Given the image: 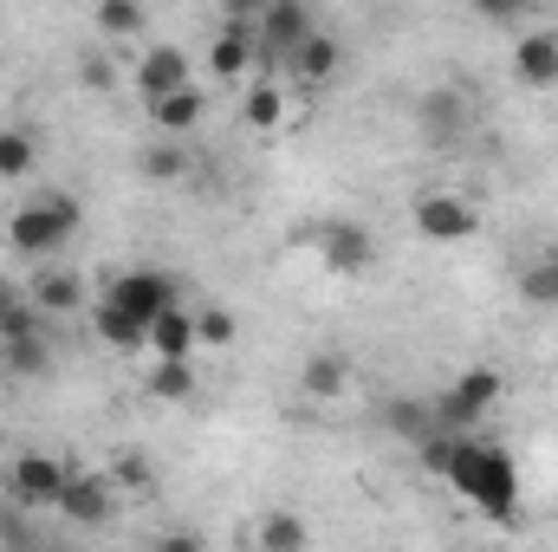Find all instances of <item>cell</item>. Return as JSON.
Here are the masks:
<instances>
[{
  "mask_svg": "<svg viewBox=\"0 0 558 552\" xmlns=\"http://www.w3.org/2000/svg\"><path fill=\"white\" fill-rule=\"evenodd\" d=\"M448 488H454L468 507H481L494 527H513V520H520V468H513V455H507L500 442H487V435H461L454 468H448Z\"/></svg>",
  "mask_w": 558,
  "mask_h": 552,
  "instance_id": "6da1fadb",
  "label": "cell"
},
{
  "mask_svg": "<svg viewBox=\"0 0 558 552\" xmlns=\"http://www.w3.org/2000/svg\"><path fill=\"white\" fill-rule=\"evenodd\" d=\"M78 235V202L72 195H39V202H20L13 215H7V248L20 254V261H52V254H65V241Z\"/></svg>",
  "mask_w": 558,
  "mask_h": 552,
  "instance_id": "7a4b0ae2",
  "label": "cell"
},
{
  "mask_svg": "<svg viewBox=\"0 0 558 552\" xmlns=\"http://www.w3.org/2000/svg\"><path fill=\"white\" fill-rule=\"evenodd\" d=\"M500 397H507V377H500L494 364H468L448 391L428 397V410H435V429H441V435H474L487 416L500 410Z\"/></svg>",
  "mask_w": 558,
  "mask_h": 552,
  "instance_id": "3957f363",
  "label": "cell"
},
{
  "mask_svg": "<svg viewBox=\"0 0 558 552\" xmlns=\"http://www.w3.org/2000/svg\"><path fill=\"white\" fill-rule=\"evenodd\" d=\"M65 475H72V461H65V455L20 448V455L0 468V488H7V501H13L20 514H46V507H59V494H65Z\"/></svg>",
  "mask_w": 558,
  "mask_h": 552,
  "instance_id": "277c9868",
  "label": "cell"
},
{
  "mask_svg": "<svg viewBox=\"0 0 558 552\" xmlns=\"http://www.w3.org/2000/svg\"><path fill=\"white\" fill-rule=\"evenodd\" d=\"M175 299H182V292H175V279H169V274H149V267H137V274L111 279V292H105L98 305H111L131 332H143V345H149V325H156Z\"/></svg>",
  "mask_w": 558,
  "mask_h": 552,
  "instance_id": "5b68a950",
  "label": "cell"
},
{
  "mask_svg": "<svg viewBox=\"0 0 558 552\" xmlns=\"http://www.w3.org/2000/svg\"><path fill=\"white\" fill-rule=\"evenodd\" d=\"M410 221H416L422 241H435V248L481 235V208H474L461 189H422L416 202H410Z\"/></svg>",
  "mask_w": 558,
  "mask_h": 552,
  "instance_id": "8992f818",
  "label": "cell"
},
{
  "mask_svg": "<svg viewBox=\"0 0 558 552\" xmlns=\"http://www.w3.org/2000/svg\"><path fill=\"white\" fill-rule=\"evenodd\" d=\"M20 299H26L39 319H78V312H92V305H98V299H92V286H85V274H78L72 261H46V267H33Z\"/></svg>",
  "mask_w": 558,
  "mask_h": 552,
  "instance_id": "52a82bcc",
  "label": "cell"
},
{
  "mask_svg": "<svg viewBox=\"0 0 558 552\" xmlns=\"http://www.w3.org/2000/svg\"><path fill=\"white\" fill-rule=\"evenodd\" d=\"M312 33H318V20H312L305 0H267V7H260V26H254V39H260V72H286V59H292Z\"/></svg>",
  "mask_w": 558,
  "mask_h": 552,
  "instance_id": "ba28073f",
  "label": "cell"
},
{
  "mask_svg": "<svg viewBox=\"0 0 558 552\" xmlns=\"http://www.w3.org/2000/svg\"><path fill=\"white\" fill-rule=\"evenodd\" d=\"M202 65H208L215 85L254 79V72H260V39H254V26H247V20H221L215 39H208V52H202Z\"/></svg>",
  "mask_w": 558,
  "mask_h": 552,
  "instance_id": "9c48e42d",
  "label": "cell"
},
{
  "mask_svg": "<svg viewBox=\"0 0 558 552\" xmlns=\"http://www.w3.org/2000/svg\"><path fill=\"white\" fill-rule=\"evenodd\" d=\"M312 248H318V261H325L331 274H371V261H377L371 228H364V221H351V215L318 221V228H312Z\"/></svg>",
  "mask_w": 558,
  "mask_h": 552,
  "instance_id": "30bf717a",
  "label": "cell"
},
{
  "mask_svg": "<svg viewBox=\"0 0 558 552\" xmlns=\"http://www.w3.org/2000/svg\"><path fill=\"white\" fill-rule=\"evenodd\" d=\"M182 85H195V59L182 46H143L137 59H131V92H137L143 105L175 98Z\"/></svg>",
  "mask_w": 558,
  "mask_h": 552,
  "instance_id": "8fae6325",
  "label": "cell"
},
{
  "mask_svg": "<svg viewBox=\"0 0 558 552\" xmlns=\"http://www.w3.org/2000/svg\"><path fill=\"white\" fill-rule=\"evenodd\" d=\"M59 520H72V527H105L111 514H118V488L105 481V468H78L72 461V475H65V494H59V507H52Z\"/></svg>",
  "mask_w": 558,
  "mask_h": 552,
  "instance_id": "7c38bea8",
  "label": "cell"
},
{
  "mask_svg": "<svg viewBox=\"0 0 558 552\" xmlns=\"http://www.w3.org/2000/svg\"><path fill=\"white\" fill-rule=\"evenodd\" d=\"M292 111H299V92H292L279 72H254V79H247V92H241V124H247V131L274 137V131L292 124Z\"/></svg>",
  "mask_w": 558,
  "mask_h": 552,
  "instance_id": "4fadbf2b",
  "label": "cell"
},
{
  "mask_svg": "<svg viewBox=\"0 0 558 552\" xmlns=\"http://www.w3.org/2000/svg\"><path fill=\"white\" fill-rule=\"evenodd\" d=\"M513 79L526 92H553L558 85V26H546V20L520 26V39H513Z\"/></svg>",
  "mask_w": 558,
  "mask_h": 552,
  "instance_id": "5bb4252c",
  "label": "cell"
},
{
  "mask_svg": "<svg viewBox=\"0 0 558 552\" xmlns=\"http://www.w3.org/2000/svg\"><path fill=\"white\" fill-rule=\"evenodd\" d=\"M143 358H162V364H195V358H202V351H195V305H189V299H175V305L149 325Z\"/></svg>",
  "mask_w": 558,
  "mask_h": 552,
  "instance_id": "9a60e30c",
  "label": "cell"
},
{
  "mask_svg": "<svg viewBox=\"0 0 558 552\" xmlns=\"http://www.w3.org/2000/svg\"><path fill=\"white\" fill-rule=\"evenodd\" d=\"M247 552H312V520L299 507H267L247 527Z\"/></svg>",
  "mask_w": 558,
  "mask_h": 552,
  "instance_id": "2e32d148",
  "label": "cell"
},
{
  "mask_svg": "<svg viewBox=\"0 0 558 552\" xmlns=\"http://www.w3.org/2000/svg\"><path fill=\"white\" fill-rule=\"evenodd\" d=\"M143 118L156 124V137H175V143H182L195 124H202V118H208V92H202V85H182L175 98H156V105H143Z\"/></svg>",
  "mask_w": 558,
  "mask_h": 552,
  "instance_id": "e0dca14e",
  "label": "cell"
},
{
  "mask_svg": "<svg viewBox=\"0 0 558 552\" xmlns=\"http://www.w3.org/2000/svg\"><path fill=\"white\" fill-rule=\"evenodd\" d=\"M299 391H305L312 404H338V397L351 391V358H344V351H312V358L299 364Z\"/></svg>",
  "mask_w": 558,
  "mask_h": 552,
  "instance_id": "ac0fdd59",
  "label": "cell"
},
{
  "mask_svg": "<svg viewBox=\"0 0 558 552\" xmlns=\"http://www.w3.org/2000/svg\"><path fill=\"white\" fill-rule=\"evenodd\" d=\"M105 481L118 488V501H149L156 494V461L143 448H111L105 455Z\"/></svg>",
  "mask_w": 558,
  "mask_h": 552,
  "instance_id": "d6986e66",
  "label": "cell"
},
{
  "mask_svg": "<svg viewBox=\"0 0 558 552\" xmlns=\"http://www.w3.org/2000/svg\"><path fill=\"white\" fill-rule=\"evenodd\" d=\"M338 59H344V46L331 39V33H312L292 59H286V72H292V85H305V92H318L331 72H338Z\"/></svg>",
  "mask_w": 558,
  "mask_h": 552,
  "instance_id": "ffe728a7",
  "label": "cell"
},
{
  "mask_svg": "<svg viewBox=\"0 0 558 552\" xmlns=\"http://www.w3.org/2000/svg\"><path fill=\"white\" fill-rule=\"evenodd\" d=\"M195 391H202L195 364H162V358L143 364V397L149 404H195Z\"/></svg>",
  "mask_w": 558,
  "mask_h": 552,
  "instance_id": "44dd1931",
  "label": "cell"
},
{
  "mask_svg": "<svg viewBox=\"0 0 558 552\" xmlns=\"http://www.w3.org/2000/svg\"><path fill=\"white\" fill-rule=\"evenodd\" d=\"M137 169L149 182H189V176H195V149L175 143V137H156V143L137 149Z\"/></svg>",
  "mask_w": 558,
  "mask_h": 552,
  "instance_id": "7402d4cb",
  "label": "cell"
},
{
  "mask_svg": "<svg viewBox=\"0 0 558 552\" xmlns=\"http://www.w3.org/2000/svg\"><path fill=\"white\" fill-rule=\"evenodd\" d=\"M92 26L111 39V52L118 46H131V39H143V26H149V7H137V0H105L98 13H92Z\"/></svg>",
  "mask_w": 558,
  "mask_h": 552,
  "instance_id": "603a6c76",
  "label": "cell"
},
{
  "mask_svg": "<svg viewBox=\"0 0 558 552\" xmlns=\"http://www.w3.org/2000/svg\"><path fill=\"white\" fill-rule=\"evenodd\" d=\"M520 299L539 305V312H558V248L533 254V261L520 267Z\"/></svg>",
  "mask_w": 558,
  "mask_h": 552,
  "instance_id": "cb8c5ba5",
  "label": "cell"
},
{
  "mask_svg": "<svg viewBox=\"0 0 558 552\" xmlns=\"http://www.w3.org/2000/svg\"><path fill=\"white\" fill-rule=\"evenodd\" d=\"M241 319L228 305H195V351H234Z\"/></svg>",
  "mask_w": 558,
  "mask_h": 552,
  "instance_id": "d4e9b609",
  "label": "cell"
},
{
  "mask_svg": "<svg viewBox=\"0 0 558 552\" xmlns=\"http://www.w3.org/2000/svg\"><path fill=\"white\" fill-rule=\"evenodd\" d=\"M33 163H39V137L20 131V124H0V182L33 176Z\"/></svg>",
  "mask_w": 558,
  "mask_h": 552,
  "instance_id": "484cf974",
  "label": "cell"
},
{
  "mask_svg": "<svg viewBox=\"0 0 558 552\" xmlns=\"http://www.w3.org/2000/svg\"><path fill=\"white\" fill-rule=\"evenodd\" d=\"M384 422H390L397 435H410V442H428V435H435L428 397H390V404H384Z\"/></svg>",
  "mask_w": 558,
  "mask_h": 552,
  "instance_id": "4316f807",
  "label": "cell"
},
{
  "mask_svg": "<svg viewBox=\"0 0 558 552\" xmlns=\"http://www.w3.org/2000/svg\"><path fill=\"white\" fill-rule=\"evenodd\" d=\"M0 364H7L13 377H46V371H52V345H46V332H39V338H13V345H0Z\"/></svg>",
  "mask_w": 558,
  "mask_h": 552,
  "instance_id": "83f0119b",
  "label": "cell"
},
{
  "mask_svg": "<svg viewBox=\"0 0 558 552\" xmlns=\"http://www.w3.org/2000/svg\"><path fill=\"white\" fill-rule=\"evenodd\" d=\"M78 85H85V92H111V85H124V52H111V46L78 52Z\"/></svg>",
  "mask_w": 558,
  "mask_h": 552,
  "instance_id": "f1b7e54d",
  "label": "cell"
},
{
  "mask_svg": "<svg viewBox=\"0 0 558 552\" xmlns=\"http://www.w3.org/2000/svg\"><path fill=\"white\" fill-rule=\"evenodd\" d=\"M46 332V319L26 305V299H13L7 312H0V345H13V338H39Z\"/></svg>",
  "mask_w": 558,
  "mask_h": 552,
  "instance_id": "f546056e",
  "label": "cell"
},
{
  "mask_svg": "<svg viewBox=\"0 0 558 552\" xmlns=\"http://www.w3.org/2000/svg\"><path fill=\"white\" fill-rule=\"evenodd\" d=\"M454 448H461V435H428V442H416V455H422V468L435 475V481H448V468H454Z\"/></svg>",
  "mask_w": 558,
  "mask_h": 552,
  "instance_id": "4dcf8cb0",
  "label": "cell"
},
{
  "mask_svg": "<svg viewBox=\"0 0 558 552\" xmlns=\"http://www.w3.org/2000/svg\"><path fill=\"white\" fill-rule=\"evenodd\" d=\"M156 552H208V540H202L195 527H169V533L156 540Z\"/></svg>",
  "mask_w": 558,
  "mask_h": 552,
  "instance_id": "1f68e13d",
  "label": "cell"
},
{
  "mask_svg": "<svg viewBox=\"0 0 558 552\" xmlns=\"http://www.w3.org/2000/svg\"><path fill=\"white\" fill-rule=\"evenodd\" d=\"M13 299H20V292H13V286H7V279H0V312H7V305H13Z\"/></svg>",
  "mask_w": 558,
  "mask_h": 552,
  "instance_id": "d6a6232c",
  "label": "cell"
},
{
  "mask_svg": "<svg viewBox=\"0 0 558 552\" xmlns=\"http://www.w3.org/2000/svg\"><path fill=\"white\" fill-rule=\"evenodd\" d=\"M481 552H500V547H481Z\"/></svg>",
  "mask_w": 558,
  "mask_h": 552,
  "instance_id": "836d02e7",
  "label": "cell"
}]
</instances>
